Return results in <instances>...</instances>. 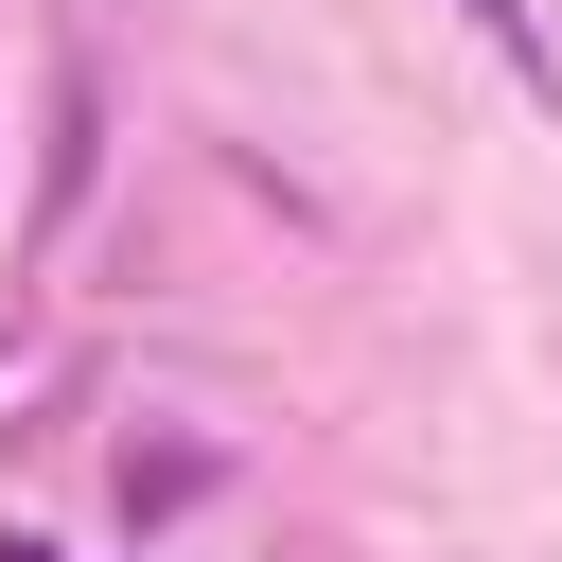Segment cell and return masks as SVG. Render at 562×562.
Returning a JSON list of instances; mask_svg holds the SVG:
<instances>
[{"label":"cell","instance_id":"cell-1","mask_svg":"<svg viewBox=\"0 0 562 562\" xmlns=\"http://www.w3.org/2000/svg\"><path fill=\"white\" fill-rule=\"evenodd\" d=\"M0 562H53V544H0Z\"/></svg>","mask_w":562,"mask_h":562}]
</instances>
